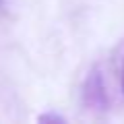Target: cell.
Returning a JSON list of instances; mask_svg holds the SVG:
<instances>
[{"instance_id": "cell-1", "label": "cell", "mask_w": 124, "mask_h": 124, "mask_svg": "<svg viewBox=\"0 0 124 124\" xmlns=\"http://www.w3.org/2000/svg\"><path fill=\"white\" fill-rule=\"evenodd\" d=\"M85 103L95 110H103L108 106V93H106V85H103V79L99 75V70H91V75L85 81V91H83Z\"/></svg>"}, {"instance_id": "cell-2", "label": "cell", "mask_w": 124, "mask_h": 124, "mask_svg": "<svg viewBox=\"0 0 124 124\" xmlns=\"http://www.w3.org/2000/svg\"><path fill=\"white\" fill-rule=\"evenodd\" d=\"M39 122H64L62 116H56V114H46V116H39Z\"/></svg>"}, {"instance_id": "cell-3", "label": "cell", "mask_w": 124, "mask_h": 124, "mask_svg": "<svg viewBox=\"0 0 124 124\" xmlns=\"http://www.w3.org/2000/svg\"><path fill=\"white\" fill-rule=\"evenodd\" d=\"M120 85H122V93H124V60H122V72H120Z\"/></svg>"}, {"instance_id": "cell-4", "label": "cell", "mask_w": 124, "mask_h": 124, "mask_svg": "<svg viewBox=\"0 0 124 124\" xmlns=\"http://www.w3.org/2000/svg\"><path fill=\"white\" fill-rule=\"evenodd\" d=\"M0 6H2V0H0Z\"/></svg>"}]
</instances>
